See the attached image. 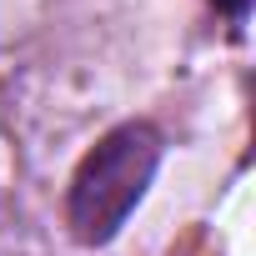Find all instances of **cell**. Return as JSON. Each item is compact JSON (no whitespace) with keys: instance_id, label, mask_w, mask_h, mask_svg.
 Masks as SVG:
<instances>
[{"instance_id":"cell-2","label":"cell","mask_w":256,"mask_h":256,"mask_svg":"<svg viewBox=\"0 0 256 256\" xmlns=\"http://www.w3.org/2000/svg\"><path fill=\"white\" fill-rule=\"evenodd\" d=\"M216 6V16L231 26V36H241V26H246V16H251V0H211Z\"/></svg>"},{"instance_id":"cell-1","label":"cell","mask_w":256,"mask_h":256,"mask_svg":"<svg viewBox=\"0 0 256 256\" xmlns=\"http://www.w3.org/2000/svg\"><path fill=\"white\" fill-rule=\"evenodd\" d=\"M166 156V136L151 120H120L80 156L66 186V226L80 246H110L146 201Z\"/></svg>"}]
</instances>
